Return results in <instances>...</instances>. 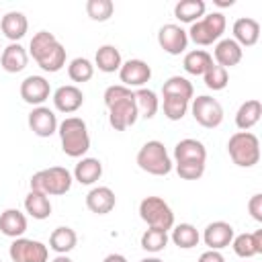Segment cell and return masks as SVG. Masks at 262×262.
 <instances>
[{
    "instance_id": "cell-1",
    "label": "cell",
    "mask_w": 262,
    "mask_h": 262,
    "mask_svg": "<svg viewBox=\"0 0 262 262\" xmlns=\"http://www.w3.org/2000/svg\"><path fill=\"white\" fill-rule=\"evenodd\" d=\"M104 106L108 108V123L115 131H125L133 127L139 119L135 94L123 84H113L104 90Z\"/></svg>"
},
{
    "instance_id": "cell-2",
    "label": "cell",
    "mask_w": 262,
    "mask_h": 262,
    "mask_svg": "<svg viewBox=\"0 0 262 262\" xmlns=\"http://www.w3.org/2000/svg\"><path fill=\"white\" fill-rule=\"evenodd\" d=\"M29 53L43 72L55 74L66 66V47L49 31H39L29 43Z\"/></svg>"
},
{
    "instance_id": "cell-3",
    "label": "cell",
    "mask_w": 262,
    "mask_h": 262,
    "mask_svg": "<svg viewBox=\"0 0 262 262\" xmlns=\"http://www.w3.org/2000/svg\"><path fill=\"white\" fill-rule=\"evenodd\" d=\"M59 141H61V149L66 156L70 158H84L86 151L90 149V133L86 127V121L80 117H66L59 127Z\"/></svg>"
},
{
    "instance_id": "cell-4",
    "label": "cell",
    "mask_w": 262,
    "mask_h": 262,
    "mask_svg": "<svg viewBox=\"0 0 262 262\" xmlns=\"http://www.w3.org/2000/svg\"><path fill=\"white\" fill-rule=\"evenodd\" d=\"M74 176L68 168L63 166H51V168H43L39 172H35L29 180L31 190H39L45 192L47 196H61L72 188Z\"/></svg>"
},
{
    "instance_id": "cell-5",
    "label": "cell",
    "mask_w": 262,
    "mask_h": 262,
    "mask_svg": "<svg viewBox=\"0 0 262 262\" xmlns=\"http://www.w3.org/2000/svg\"><path fill=\"white\" fill-rule=\"evenodd\" d=\"M137 166L151 176H168L174 168V162L166 145L158 139L145 141L137 151Z\"/></svg>"
},
{
    "instance_id": "cell-6",
    "label": "cell",
    "mask_w": 262,
    "mask_h": 262,
    "mask_svg": "<svg viewBox=\"0 0 262 262\" xmlns=\"http://www.w3.org/2000/svg\"><path fill=\"white\" fill-rule=\"evenodd\" d=\"M227 154L239 168H252L260 162V141L252 131H235L227 141Z\"/></svg>"
},
{
    "instance_id": "cell-7",
    "label": "cell",
    "mask_w": 262,
    "mask_h": 262,
    "mask_svg": "<svg viewBox=\"0 0 262 262\" xmlns=\"http://www.w3.org/2000/svg\"><path fill=\"white\" fill-rule=\"evenodd\" d=\"M225 27H227L225 14L217 10V12L205 14L201 20L192 23L190 29L186 31V35H188V41H192L194 45L207 47V45H213L221 39V35L225 33Z\"/></svg>"
},
{
    "instance_id": "cell-8",
    "label": "cell",
    "mask_w": 262,
    "mask_h": 262,
    "mask_svg": "<svg viewBox=\"0 0 262 262\" xmlns=\"http://www.w3.org/2000/svg\"><path fill=\"white\" fill-rule=\"evenodd\" d=\"M139 217L147 227L170 231L174 227V211L162 196H145L139 203Z\"/></svg>"
},
{
    "instance_id": "cell-9",
    "label": "cell",
    "mask_w": 262,
    "mask_h": 262,
    "mask_svg": "<svg viewBox=\"0 0 262 262\" xmlns=\"http://www.w3.org/2000/svg\"><path fill=\"white\" fill-rule=\"evenodd\" d=\"M190 113H192V119L205 129H215L223 123V106L217 98H213L209 94H201V96L192 98Z\"/></svg>"
},
{
    "instance_id": "cell-10",
    "label": "cell",
    "mask_w": 262,
    "mask_h": 262,
    "mask_svg": "<svg viewBox=\"0 0 262 262\" xmlns=\"http://www.w3.org/2000/svg\"><path fill=\"white\" fill-rule=\"evenodd\" d=\"M8 254L12 262H47L49 260V248L43 242L29 239V237L12 239Z\"/></svg>"
},
{
    "instance_id": "cell-11",
    "label": "cell",
    "mask_w": 262,
    "mask_h": 262,
    "mask_svg": "<svg viewBox=\"0 0 262 262\" xmlns=\"http://www.w3.org/2000/svg\"><path fill=\"white\" fill-rule=\"evenodd\" d=\"M158 45L168 55H180L188 47V35L180 25L168 23L158 31Z\"/></svg>"
},
{
    "instance_id": "cell-12",
    "label": "cell",
    "mask_w": 262,
    "mask_h": 262,
    "mask_svg": "<svg viewBox=\"0 0 262 262\" xmlns=\"http://www.w3.org/2000/svg\"><path fill=\"white\" fill-rule=\"evenodd\" d=\"M119 78L127 88H143L151 78V68L143 59H127L119 70Z\"/></svg>"
},
{
    "instance_id": "cell-13",
    "label": "cell",
    "mask_w": 262,
    "mask_h": 262,
    "mask_svg": "<svg viewBox=\"0 0 262 262\" xmlns=\"http://www.w3.org/2000/svg\"><path fill=\"white\" fill-rule=\"evenodd\" d=\"M49 94H51V86L43 76H27L20 82V98L27 104L41 106L49 98Z\"/></svg>"
},
{
    "instance_id": "cell-14",
    "label": "cell",
    "mask_w": 262,
    "mask_h": 262,
    "mask_svg": "<svg viewBox=\"0 0 262 262\" xmlns=\"http://www.w3.org/2000/svg\"><path fill=\"white\" fill-rule=\"evenodd\" d=\"M57 117L49 106H35L29 113V129L37 135V137H51L53 133H57Z\"/></svg>"
},
{
    "instance_id": "cell-15",
    "label": "cell",
    "mask_w": 262,
    "mask_h": 262,
    "mask_svg": "<svg viewBox=\"0 0 262 262\" xmlns=\"http://www.w3.org/2000/svg\"><path fill=\"white\" fill-rule=\"evenodd\" d=\"M235 231L231 227V223L227 221H213L205 227L203 231V242L209 250H223L227 246H231V239H233Z\"/></svg>"
},
{
    "instance_id": "cell-16",
    "label": "cell",
    "mask_w": 262,
    "mask_h": 262,
    "mask_svg": "<svg viewBox=\"0 0 262 262\" xmlns=\"http://www.w3.org/2000/svg\"><path fill=\"white\" fill-rule=\"evenodd\" d=\"M82 104H84V92L74 84L59 86L53 92V106H55V111H59L63 115L76 113Z\"/></svg>"
},
{
    "instance_id": "cell-17",
    "label": "cell",
    "mask_w": 262,
    "mask_h": 262,
    "mask_svg": "<svg viewBox=\"0 0 262 262\" xmlns=\"http://www.w3.org/2000/svg\"><path fill=\"white\" fill-rule=\"evenodd\" d=\"M115 205H117V196L108 186H94L86 194V207L94 215H106L115 209Z\"/></svg>"
},
{
    "instance_id": "cell-18",
    "label": "cell",
    "mask_w": 262,
    "mask_h": 262,
    "mask_svg": "<svg viewBox=\"0 0 262 262\" xmlns=\"http://www.w3.org/2000/svg\"><path fill=\"white\" fill-rule=\"evenodd\" d=\"M231 33H233V41L244 49V47H252L258 43L260 39V23L256 18H250V16H242L233 23L231 27Z\"/></svg>"
},
{
    "instance_id": "cell-19",
    "label": "cell",
    "mask_w": 262,
    "mask_h": 262,
    "mask_svg": "<svg viewBox=\"0 0 262 262\" xmlns=\"http://www.w3.org/2000/svg\"><path fill=\"white\" fill-rule=\"evenodd\" d=\"M0 31L10 43H18L29 31V20L23 12L10 10L0 18Z\"/></svg>"
},
{
    "instance_id": "cell-20",
    "label": "cell",
    "mask_w": 262,
    "mask_h": 262,
    "mask_svg": "<svg viewBox=\"0 0 262 262\" xmlns=\"http://www.w3.org/2000/svg\"><path fill=\"white\" fill-rule=\"evenodd\" d=\"M186 162H207V147L199 139L186 137L174 145V164Z\"/></svg>"
},
{
    "instance_id": "cell-21",
    "label": "cell",
    "mask_w": 262,
    "mask_h": 262,
    "mask_svg": "<svg viewBox=\"0 0 262 262\" xmlns=\"http://www.w3.org/2000/svg\"><path fill=\"white\" fill-rule=\"evenodd\" d=\"M215 57V63L221 66V68H233L242 61L244 57V49L233 41V39H219L215 43V49H213V55Z\"/></svg>"
},
{
    "instance_id": "cell-22",
    "label": "cell",
    "mask_w": 262,
    "mask_h": 262,
    "mask_svg": "<svg viewBox=\"0 0 262 262\" xmlns=\"http://www.w3.org/2000/svg\"><path fill=\"white\" fill-rule=\"evenodd\" d=\"M27 63H29V53H27V49L20 43H10L0 53V66L8 74L23 72L27 68Z\"/></svg>"
},
{
    "instance_id": "cell-23",
    "label": "cell",
    "mask_w": 262,
    "mask_h": 262,
    "mask_svg": "<svg viewBox=\"0 0 262 262\" xmlns=\"http://www.w3.org/2000/svg\"><path fill=\"white\" fill-rule=\"evenodd\" d=\"M231 248H233L235 256H239V258H254V256L262 254V229H256L254 233L233 235Z\"/></svg>"
},
{
    "instance_id": "cell-24",
    "label": "cell",
    "mask_w": 262,
    "mask_h": 262,
    "mask_svg": "<svg viewBox=\"0 0 262 262\" xmlns=\"http://www.w3.org/2000/svg\"><path fill=\"white\" fill-rule=\"evenodd\" d=\"M74 180H78L84 186H90L100 180L102 176V162L98 158H80V162L74 168Z\"/></svg>"
},
{
    "instance_id": "cell-25",
    "label": "cell",
    "mask_w": 262,
    "mask_h": 262,
    "mask_svg": "<svg viewBox=\"0 0 262 262\" xmlns=\"http://www.w3.org/2000/svg\"><path fill=\"white\" fill-rule=\"evenodd\" d=\"M0 231L6 237H23V233L27 231V217L25 213H20L18 209H6L0 213Z\"/></svg>"
},
{
    "instance_id": "cell-26",
    "label": "cell",
    "mask_w": 262,
    "mask_h": 262,
    "mask_svg": "<svg viewBox=\"0 0 262 262\" xmlns=\"http://www.w3.org/2000/svg\"><path fill=\"white\" fill-rule=\"evenodd\" d=\"M121 66H123V57H121V51L115 45H100L96 49L94 68H98L104 74H115V72L121 70Z\"/></svg>"
},
{
    "instance_id": "cell-27",
    "label": "cell",
    "mask_w": 262,
    "mask_h": 262,
    "mask_svg": "<svg viewBox=\"0 0 262 262\" xmlns=\"http://www.w3.org/2000/svg\"><path fill=\"white\" fill-rule=\"evenodd\" d=\"M262 117V102L258 98H250L239 104L235 113V125L239 131H250Z\"/></svg>"
},
{
    "instance_id": "cell-28",
    "label": "cell",
    "mask_w": 262,
    "mask_h": 262,
    "mask_svg": "<svg viewBox=\"0 0 262 262\" xmlns=\"http://www.w3.org/2000/svg\"><path fill=\"white\" fill-rule=\"evenodd\" d=\"M25 211L37 219V221H43L51 215V201L45 192H39V190H29V194L25 196Z\"/></svg>"
},
{
    "instance_id": "cell-29",
    "label": "cell",
    "mask_w": 262,
    "mask_h": 262,
    "mask_svg": "<svg viewBox=\"0 0 262 262\" xmlns=\"http://www.w3.org/2000/svg\"><path fill=\"white\" fill-rule=\"evenodd\" d=\"M78 244V235L72 227L68 225H61V227H55L49 235V250H53L55 254H68L76 248Z\"/></svg>"
},
{
    "instance_id": "cell-30",
    "label": "cell",
    "mask_w": 262,
    "mask_h": 262,
    "mask_svg": "<svg viewBox=\"0 0 262 262\" xmlns=\"http://www.w3.org/2000/svg\"><path fill=\"white\" fill-rule=\"evenodd\" d=\"M205 10H207L205 0H180L174 6V16L180 23L192 25V23H196L205 16Z\"/></svg>"
},
{
    "instance_id": "cell-31",
    "label": "cell",
    "mask_w": 262,
    "mask_h": 262,
    "mask_svg": "<svg viewBox=\"0 0 262 262\" xmlns=\"http://www.w3.org/2000/svg\"><path fill=\"white\" fill-rule=\"evenodd\" d=\"M211 63H213V57L205 49H192L184 53V59H182V68L190 76H203L211 68Z\"/></svg>"
},
{
    "instance_id": "cell-32",
    "label": "cell",
    "mask_w": 262,
    "mask_h": 262,
    "mask_svg": "<svg viewBox=\"0 0 262 262\" xmlns=\"http://www.w3.org/2000/svg\"><path fill=\"white\" fill-rule=\"evenodd\" d=\"M170 239L174 242V246H178L180 250H190L194 246H199L201 242V233L192 223H178L172 227Z\"/></svg>"
},
{
    "instance_id": "cell-33",
    "label": "cell",
    "mask_w": 262,
    "mask_h": 262,
    "mask_svg": "<svg viewBox=\"0 0 262 262\" xmlns=\"http://www.w3.org/2000/svg\"><path fill=\"white\" fill-rule=\"evenodd\" d=\"M162 96H174V98H182V100H192L194 98V88L188 82V78L184 76H170L164 86H162Z\"/></svg>"
},
{
    "instance_id": "cell-34",
    "label": "cell",
    "mask_w": 262,
    "mask_h": 262,
    "mask_svg": "<svg viewBox=\"0 0 262 262\" xmlns=\"http://www.w3.org/2000/svg\"><path fill=\"white\" fill-rule=\"evenodd\" d=\"M133 94H135V104H137L139 117L154 119L156 113H158V108H160L158 94L154 90H149V88H137V90H133Z\"/></svg>"
},
{
    "instance_id": "cell-35",
    "label": "cell",
    "mask_w": 262,
    "mask_h": 262,
    "mask_svg": "<svg viewBox=\"0 0 262 262\" xmlns=\"http://www.w3.org/2000/svg\"><path fill=\"white\" fill-rule=\"evenodd\" d=\"M168 242H170V235H168V231H162V229H154V227H147V229L141 233V239H139L141 248H143L145 252H149V254H158V252L166 250Z\"/></svg>"
},
{
    "instance_id": "cell-36",
    "label": "cell",
    "mask_w": 262,
    "mask_h": 262,
    "mask_svg": "<svg viewBox=\"0 0 262 262\" xmlns=\"http://www.w3.org/2000/svg\"><path fill=\"white\" fill-rule=\"evenodd\" d=\"M68 76L72 82H78V84H84L88 80H92L94 76V63L88 59V57H74L68 66Z\"/></svg>"
},
{
    "instance_id": "cell-37",
    "label": "cell",
    "mask_w": 262,
    "mask_h": 262,
    "mask_svg": "<svg viewBox=\"0 0 262 262\" xmlns=\"http://www.w3.org/2000/svg\"><path fill=\"white\" fill-rule=\"evenodd\" d=\"M203 80H205V86H207L209 90L217 92V90H223V88L229 84V74H227L225 68L217 66V63L213 61L211 68L203 74Z\"/></svg>"
},
{
    "instance_id": "cell-38",
    "label": "cell",
    "mask_w": 262,
    "mask_h": 262,
    "mask_svg": "<svg viewBox=\"0 0 262 262\" xmlns=\"http://www.w3.org/2000/svg\"><path fill=\"white\" fill-rule=\"evenodd\" d=\"M162 98H164L162 108H164L166 119H170V121H182L184 115L190 108V102L188 100H182V98H174V96H162Z\"/></svg>"
},
{
    "instance_id": "cell-39",
    "label": "cell",
    "mask_w": 262,
    "mask_h": 262,
    "mask_svg": "<svg viewBox=\"0 0 262 262\" xmlns=\"http://www.w3.org/2000/svg\"><path fill=\"white\" fill-rule=\"evenodd\" d=\"M113 12H115V4L111 0H88L86 2V14L96 23L108 20Z\"/></svg>"
},
{
    "instance_id": "cell-40",
    "label": "cell",
    "mask_w": 262,
    "mask_h": 262,
    "mask_svg": "<svg viewBox=\"0 0 262 262\" xmlns=\"http://www.w3.org/2000/svg\"><path fill=\"white\" fill-rule=\"evenodd\" d=\"M176 174L182 180H199L205 174V162H186V164H174Z\"/></svg>"
},
{
    "instance_id": "cell-41",
    "label": "cell",
    "mask_w": 262,
    "mask_h": 262,
    "mask_svg": "<svg viewBox=\"0 0 262 262\" xmlns=\"http://www.w3.org/2000/svg\"><path fill=\"white\" fill-rule=\"evenodd\" d=\"M248 211H250V215H252L254 221L262 223V194L260 192L252 194V199L248 201Z\"/></svg>"
},
{
    "instance_id": "cell-42",
    "label": "cell",
    "mask_w": 262,
    "mask_h": 262,
    "mask_svg": "<svg viewBox=\"0 0 262 262\" xmlns=\"http://www.w3.org/2000/svg\"><path fill=\"white\" fill-rule=\"evenodd\" d=\"M196 262H225V258H223V254L219 250H207V252H203L199 256Z\"/></svg>"
},
{
    "instance_id": "cell-43",
    "label": "cell",
    "mask_w": 262,
    "mask_h": 262,
    "mask_svg": "<svg viewBox=\"0 0 262 262\" xmlns=\"http://www.w3.org/2000/svg\"><path fill=\"white\" fill-rule=\"evenodd\" d=\"M102 262H127V258H125L123 254H117V252H113V254L104 256V260H102Z\"/></svg>"
},
{
    "instance_id": "cell-44",
    "label": "cell",
    "mask_w": 262,
    "mask_h": 262,
    "mask_svg": "<svg viewBox=\"0 0 262 262\" xmlns=\"http://www.w3.org/2000/svg\"><path fill=\"white\" fill-rule=\"evenodd\" d=\"M51 262H72V258H68V254H57Z\"/></svg>"
},
{
    "instance_id": "cell-45",
    "label": "cell",
    "mask_w": 262,
    "mask_h": 262,
    "mask_svg": "<svg viewBox=\"0 0 262 262\" xmlns=\"http://www.w3.org/2000/svg\"><path fill=\"white\" fill-rule=\"evenodd\" d=\"M217 6H233V0H215Z\"/></svg>"
},
{
    "instance_id": "cell-46",
    "label": "cell",
    "mask_w": 262,
    "mask_h": 262,
    "mask_svg": "<svg viewBox=\"0 0 262 262\" xmlns=\"http://www.w3.org/2000/svg\"><path fill=\"white\" fill-rule=\"evenodd\" d=\"M139 262H164V260H160V258H156V256H149V258H143V260H139Z\"/></svg>"
},
{
    "instance_id": "cell-47",
    "label": "cell",
    "mask_w": 262,
    "mask_h": 262,
    "mask_svg": "<svg viewBox=\"0 0 262 262\" xmlns=\"http://www.w3.org/2000/svg\"><path fill=\"white\" fill-rule=\"evenodd\" d=\"M2 49H4V47H2V43H0V53H2Z\"/></svg>"
},
{
    "instance_id": "cell-48",
    "label": "cell",
    "mask_w": 262,
    "mask_h": 262,
    "mask_svg": "<svg viewBox=\"0 0 262 262\" xmlns=\"http://www.w3.org/2000/svg\"><path fill=\"white\" fill-rule=\"evenodd\" d=\"M0 262H2V260H0Z\"/></svg>"
}]
</instances>
